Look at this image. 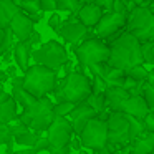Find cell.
Returning <instances> with one entry per match:
<instances>
[{"label": "cell", "instance_id": "6da1fadb", "mask_svg": "<svg viewBox=\"0 0 154 154\" xmlns=\"http://www.w3.org/2000/svg\"><path fill=\"white\" fill-rule=\"evenodd\" d=\"M109 47H111V57L108 60V63L111 66L128 71L133 66L146 63L143 55V42L137 37H134L131 32H124L116 40H111Z\"/></svg>", "mask_w": 154, "mask_h": 154}, {"label": "cell", "instance_id": "7a4b0ae2", "mask_svg": "<svg viewBox=\"0 0 154 154\" xmlns=\"http://www.w3.org/2000/svg\"><path fill=\"white\" fill-rule=\"evenodd\" d=\"M58 73L53 68H48L45 65L30 66L23 73V88L30 91L35 98H45L48 93L57 90Z\"/></svg>", "mask_w": 154, "mask_h": 154}, {"label": "cell", "instance_id": "3957f363", "mask_svg": "<svg viewBox=\"0 0 154 154\" xmlns=\"http://www.w3.org/2000/svg\"><path fill=\"white\" fill-rule=\"evenodd\" d=\"M55 118H57L55 104L45 96L38 98L33 104L23 108V113L18 116V119L23 124H27L32 131L40 133V131H48Z\"/></svg>", "mask_w": 154, "mask_h": 154}, {"label": "cell", "instance_id": "277c9868", "mask_svg": "<svg viewBox=\"0 0 154 154\" xmlns=\"http://www.w3.org/2000/svg\"><path fill=\"white\" fill-rule=\"evenodd\" d=\"M93 93V85H91L90 78L85 76L83 73L78 71H70L65 76L61 86L57 88V103L60 101H73V103H83L88 100V96Z\"/></svg>", "mask_w": 154, "mask_h": 154}, {"label": "cell", "instance_id": "5b68a950", "mask_svg": "<svg viewBox=\"0 0 154 154\" xmlns=\"http://www.w3.org/2000/svg\"><path fill=\"white\" fill-rule=\"evenodd\" d=\"M75 55L81 66H93V65L108 61L111 57V47L106 45L100 37H91L75 47Z\"/></svg>", "mask_w": 154, "mask_h": 154}, {"label": "cell", "instance_id": "8992f818", "mask_svg": "<svg viewBox=\"0 0 154 154\" xmlns=\"http://www.w3.org/2000/svg\"><path fill=\"white\" fill-rule=\"evenodd\" d=\"M128 32L137 37L141 42L154 38V14L146 5H137L128 17Z\"/></svg>", "mask_w": 154, "mask_h": 154}, {"label": "cell", "instance_id": "52a82bcc", "mask_svg": "<svg viewBox=\"0 0 154 154\" xmlns=\"http://www.w3.org/2000/svg\"><path fill=\"white\" fill-rule=\"evenodd\" d=\"M32 60L37 65H45V66L53 68V70L58 71L65 63H68V53L61 43L50 40L47 43H43L40 48L33 50Z\"/></svg>", "mask_w": 154, "mask_h": 154}, {"label": "cell", "instance_id": "ba28073f", "mask_svg": "<svg viewBox=\"0 0 154 154\" xmlns=\"http://www.w3.org/2000/svg\"><path fill=\"white\" fill-rule=\"evenodd\" d=\"M108 143L116 146H129L131 131L128 114L123 111H111L108 118Z\"/></svg>", "mask_w": 154, "mask_h": 154}, {"label": "cell", "instance_id": "9c48e42d", "mask_svg": "<svg viewBox=\"0 0 154 154\" xmlns=\"http://www.w3.org/2000/svg\"><path fill=\"white\" fill-rule=\"evenodd\" d=\"M81 144L86 149H101L108 144V121L101 118H93L90 123L85 126V129L80 134Z\"/></svg>", "mask_w": 154, "mask_h": 154}, {"label": "cell", "instance_id": "30bf717a", "mask_svg": "<svg viewBox=\"0 0 154 154\" xmlns=\"http://www.w3.org/2000/svg\"><path fill=\"white\" fill-rule=\"evenodd\" d=\"M47 137L50 141L51 146L55 147H61V146H70L71 139L76 133H75V128L71 124V121L66 116H57L51 123V126L47 131Z\"/></svg>", "mask_w": 154, "mask_h": 154}, {"label": "cell", "instance_id": "8fae6325", "mask_svg": "<svg viewBox=\"0 0 154 154\" xmlns=\"http://www.w3.org/2000/svg\"><path fill=\"white\" fill-rule=\"evenodd\" d=\"M126 25H128V15L108 12L101 17V20L94 27V35L100 38H111Z\"/></svg>", "mask_w": 154, "mask_h": 154}, {"label": "cell", "instance_id": "7c38bea8", "mask_svg": "<svg viewBox=\"0 0 154 154\" xmlns=\"http://www.w3.org/2000/svg\"><path fill=\"white\" fill-rule=\"evenodd\" d=\"M96 116H98V113L86 103V101L78 103L76 108L68 114V118H70L71 124H73V128H75V133H76L78 136H80L81 131L85 129V126H86V124L90 123L93 118H96Z\"/></svg>", "mask_w": 154, "mask_h": 154}, {"label": "cell", "instance_id": "4fadbf2b", "mask_svg": "<svg viewBox=\"0 0 154 154\" xmlns=\"http://www.w3.org/2000/svg\"><path fill=\"white\" fill-rule=\"evenodd\" d=\"M33 25H35V22L32 20V18L20 8V10H18V14L15 15L14 20H12L10 30H12V33H14L20 42H27L28 38H30V35L35 32Z\"/></svg>", "mask_w": 154, "mask_h": 154}, {"label": "cell", "instance_id": "5bb4252c", "mask_svg": "<svg viewBox=\"0 0 154 154\" xmlns=\"http://www.w3.org/2000/svg\"><path fill=\"white\" fill-rule=\"evenodd\" d=\"M86 32H88V27L81 22H68V23L61 25L58 33L61 35V38L65 42L71 43L73 47H78L86 38Z\"/></svg>", "mask_w": 154, "mask_h": 154}, {"label": "cell", "instance_id": "9a60e30c", "mask_svg": "<svg viewBox=\"0 0 154 154\" xmlns=\"http://www.w3.org/2000/svg\"><path fill=\"white\" fill-rule=\"evenodd\" d=\"M121 111L126 114H131L134 118H139L144 119L147 114L151 113V108L147 106L146 100H144L143 94H136V96H129L121 106Z\"/></svg>", "mask_w": 154, "mask_h": 154}, {"label": "cell", "instance_id": "2e32d148", "mask_svg": "<svg viewBox=\"0 0 154 154\" xmlns=\"http://www.w3.org/2000/svg\"><path fill=\"white\" fill-rule=\"evenodd\" d=\"M76 15H78V20L90 28V27H96L98 25V22L104 15V10L96 2H93V4H83V7L80 8V12Z\"/></svg>", "mask_w": 154, "mask_h": 154}, {"label": "cell", "instance_id": "e0dca14e", "mask_svg": "<svg viewBox=\"0 0 154 154\" xmlns=\"http://www.w3.org/2000/svg\"><path fill=\"white\" fill-rule=\"evenodd\" d=\"M104 94H106V104L111 111H121L123 103L131 96V93L123 86H108Z\"/></svg>", "mask_w": 154, "mask_h": 154}, {"label": "cell", "instance_id": "ac0fdd59", "mask_svg": "<svg viewBox=\"0 0 154 154\" xmlns=\"http://www.w3.org/2000/svg\"><path fill=\"white\" fill-rule=\"evenodd\" d=\"M14 119H17V101L14 96L0 90V121L10 123Z\"/></svg>", "mask_w": 154, "mask_h": 154}, {"label": "cell", "instance_id": "d6986e66", "mask_svg": "<svg viewBox=\"0 0 154 154\" xmlns=\"http://www.w3.org/2000/svg\"><path fill=\"white\" fill-rule=\"evenodd\" d=\"M32 43L30 42H20L18 40L14 47V57H15V61H17L18 68L22 71H27L30 68V58H32Z\"/></svg>", "mask_w": 154, "mask_h": 154}, {"label": "cell", "instance_id": "ffe728a7", "mask_svg": "<svg viewBox=\"0 0 154 154\" xmlns=\"http://www.w3.org/2000/svg\"><path fill=\"white\" fill-rule=\"evenodd\" d=\"M12 96L14 100L17 101L18 106L22 108H27L30 104H33L38 98H35L30 91H27L23 88V78H15L14 80V85H12Z\"/></svg>", "mask_w": 154, "mask_h": 154}, {"label": "cell", "instance_id": "44dd1931", "mask_svg": "<svg viewBox=\"0 0 154 154\" xmlns=\"http://www.w3.org/2000/svg\"><path fill=\"white\" fill-rule=\"evenodd\" d=\"M154 151V133H146L129 144V154H151Z\"/></svg>", "mask_w": 154, "mask_h": 154}, {"label": "cell", "instance_id": "7402d4cb", "mask_svg": "<svg viewBox=\"0 0 154 154\" xmlns=\"http://www.w3.org/2000/svg\"><path fill=\"white\" fill-rule=\"evenodd\" d=\"M18 10L20 7L14 0H0V28H10V23Z\"/></svg>", "mask_w": 154, "mask_h": 154}, {"label": "cell", "instance_id": "603a6c76", "mask_svg": "<svg viewBox=\"0 0 154 154\" xmlns=\"http://www.w3.org/2000/svg\"><path fill=\"white\" fill-rule=\"evenodd\" d=\"M20 8H22V10H23L33 22H38V20L42 18V14H40V12H43V10H42L40 2H38V0H23V2H22V5H20Z\"/></svg>", "mask_w": 154, "mask_h": 154}, {"label": "cell", "instance_id": "cb8c5ba5", "mask_svg": "<svg viewBox=\"0 0 154 154\" xmlns=\"http://www.w3.org/2000/svg\"><path fill=\"white\" fill-rule=\"evenodd\" d=\"M128 119H129V131H131V143L134 139H137L139 136H143L146 133V124H144V119H139V118H134L131 114H128Z\"/></svg>", "mask_w": 154, "mask_h": 154}, {"label": "cell", "instance_id": "d4e9b609", "mask_svg": "<svg viewBox=\"0 0 154 154\" xmlns=\"http://www.w3.org/2000/svg\"><path fill=\"white\" fill-rule=\"evenodd\" d=\"M86 103L93 108L96 113H103V111L108 109V104H106V94L104 93H91L88 96Z\"/></svg>", "mask_w": 154, "mask_h": 154}, {"label": "cell", "instance_id": "484cf974", "mask_svg": "<svg viewBox=\"0 0 154 154\" xmlns=\"http://www.w3.org/2000/svg\"><path fill=\"white\" fill-rule=\"evenodd\" d=\"M38 139H40V136H38L37 131L32 133V129H28L27 133H23V134L15 137V143H17L18 146H27V147H32V149H33V147L37 146Z\"/></svg>", "mask_w": 154, "mask_h": 154}, {"label": "cell", "instance_id": "4316f807", "mask_svg": "<svg viewBox=\"0 0 154 154\" xmlns=\"http://www.w3.org/2000/svg\"><path fill=\"white\" fill-rule=\"evenodd\" d=\"M81 7H83V2H80V0H58V10L78 14Z\"/></svg>", "mask_w": 154, "mask_h": 154}, {"label": "cell", "instance_id": "83f0119b", "mask_svg": "<svg viewBox=\"0 0 154 154\" xmlns=\"http://www.w3.org/2000/svg\"><path fill=\"white\" fill-rule=\"evenodd\" d=\"M126 75L131 76V78H134V80H137V81H147L149 71H147L143 65H137V66H133L131 70H128Z\"/></svg>", "mask_w": 154, "mask_h": 154}, {"label": "cell", "instance_id": "f1b7e54d", "mask_svg": "<svg viewBox=\"0 0 154 154\" xmlns=\"http://www.w3.org/2000/svg\"><path fill=\"white\" fill-rule=\"evenodd\" d=\"M75 108H76V103H73V101H60L55 104V113H57V116H68Z\"/></svg>", "mask_w": 154, "mask_h": 154}, {"label": "cell", "instance_id": "f546056e", "mask_svg": "<svg viewBox=\"0 0 154 154\" xmlns=\"http://www.w3.org/2000/svg\"><path fill=\"white\" fill-rule=\"evenodd\" d=\"M12 30L10 28H0V55L4 53L10 47V38H12Z\"/></svg>", "mask_w": 154, "mask_h": 154}, {"label": "cell", "instance_id": "4dcf8cb0", "mask_svg": "<svg viewBox=\"0 0 154 154\" xmlns=\"http://www.w3.org/2000/svg\"><path fill=\"white\" fill-rule=\"evenodd\" d=\"M143 96H144V100H146L147 106L151 108V111H154V86L151 83H147V81H146V85H144Z\"/></svg>", "mask_w": 154, "mask_h": 154}, {"label": "cell", "instance_id": "1f68e13d", "mask_svg": "<svg viewBox=\"0 0 154 154\" xmlns=\"http://www.w3.org/2000/svg\"><path fill=\"white\" fill-rule=\"evenodd\" d=\"M10 139H14V136H12L8 123H2L0 121V144H7Z\"/></svg>", "mask_w": 154, "mask_h": 154}, {"label": "cell", "instance_id": "d6a6232c", "mask_svg": "<svg viewBox=\"0 0 154 154\" xmlns=\"http://www.w3.org/2000/svg\"><path fill=\"white\" fill-rule=\"evenodd\" d=\"M91 85H93V93H104V91L108 90L106 81H104L101 76H93Z\"/></svg>", "mask_w": 154, "mask_h": 154}, {"label": "cell", "instance_id": "836d02e7", "mask_svg": "<svg viewBox=\"0 0 154 154\" xmlns=\"http://www.w3.org/2000/svg\"><path fill=\"white\" fill-rule=\"evenodd\" d=\"M126 76V70H121V68H111L109 73H108L106 78H103L104 81H111V80H121V78Z\"/></svg>", "mask_w": 154, "mask_h": 154}, {"label": "cell", "instance_id": "e575fe53", "mask_svg": "<svg viewBox=\"0 0 154 154\" xmlns=\"http://www.w3.org/2000/svg\"><path fill=\"white\" fill-rule=\"evenodd\" d=\"M43 12H57L58 10V0H38Z\"/></svg>", "mask_w": 154, "mask_h": 154}, {"label": "cell", "instance_id": "d590c367", "mask_svg": "<svg viewBox=\"0 0 154 154\" xmlns=\"http://www.w3.org/2000/svg\"><path fill=\"white\" fill-rule=\"evenodd\" d=\"M61 15L58 14V10L55 12V14H51V17L48 18V27L51 28V30H55V32H58L60 30V27H61Z\"/></svg>", "mask_w": 154, "mask_h": 154}, {"label": "cell", "instance_id": "8d00e7d4", "mask_svg": "<svg viewBox=\"0 0 154 154\" xmlns=\"http://www.w3.org/2000/svg\"><path fill=\"white\" fill-rule=\"evenodd\" d=\"M28 129H30V128H28L27 124H23L22 121H18V124H12V126H10V131H12V136H14V137H17V136H20V134L27 133Z\"/></svg>", "mask_w": 154, "mask_h": 154}, {"label": "cell", "instance_id": "74e56055", "mask_svg": "<svg viewBox=\"0 0 154 154\" xmlns=\"http://www.w3.org/2000/svg\"><path fill=\"white\" fill-rule=\"evenodd\" d=\"M50 141H48V137H40V139H38V143H37V146L33 147L35 151H37V152H42V151H48L50 149Z\"/></svg>", "mask_w": 154, "mask_h": 154}, {"label": "cell", "instance_id": "f35d334b", "mask_svg": "<svg viewBox=\"0 0 154 154\" xmlns=\"http://www.w3.org/2000/svg\"><path fill=\"white\" fill-rule=\"evenodd\" d=\"M113 12H116V14H123V15H128V7L126 4H124L123 0H114V7H113Z\"/></svg>", "mask_w": 154, "mask_h": 154}, {"label": "cell", "instance_id": "ab89813d", "mask_svg": "<svg viewBox=\"0 0 154 154\" xmlns=\"http://www.w3.org/2000/svg\"><path fill=\"white\" fill-rule=\"evenodd\" d=\"M47 152L48 154H70L71 152V146H61V147L50 146V149H48Z\"/></svg>", "mask_w": 154, "mask_h": 154}, {"label": "cell", "instance_id": "60d3db41", "mask_svg": "<svg viewBox=\"0 0 154 154\" xmlns=\"http://www.w3.org/2000/svg\"><path fill=\"white\" fill-rule=\"evenodd\" d=\"M96 4L104 10V14H108V12H113L114 0H96Z\"/></svg>", "mask_w": 154, "mask_h": 154}, {"label": "cell", "instance_id": "b9f144b4", "mask_svg": "<svg viewBox=\"0 0 154 154\" xmlns=\"http://www.w3.org/2000/svg\"><path fill=\"white\" fill-rule=\"evenodd\" d=\"M116 147H118L116 144H109V143H108L104 147H101V149H96L93 154H113L114 151H118Z\"/></svg>", "mask_w": 154, "mask_h": 154}, {"label": "cell", "instance_id": "7bdbcfd3", "mask_svg": "<svg viewBox=\"0 0 154 154\" xmlns=\"http://www.w3.org/2000/svg\"><path fill=\"white\" fill-rule=\"evenodd\" d=\"M144 124H146V129L149 133H154V111H151L146 118H144Z\"/></svg>", "mask_w": 154, "mask_h": 154}, {"label": "cell", "instance_id": "ee69618b", "mask_svg": "<svg viewBox=\"0 0 154 154\" xmlns=\"http://www.w3.org/2000/svg\"><path fill=\"white\" fill-rule=\"evenodd\" d=\"M42 40V37H40V33H37V32H33V33L30 35V38H28L27 42H30L32 45H35V43H38V42Z\"/></svg>", "mask_w": 154, "mask_h": 154}, {"label": "cell", "instance_id": "f6af8a7d", "mask_svg": "<svg viewBox=\"0 0 154 154\" xmlns=\"http://www.w3.org/2000/svg\"><path fill=\"white\" fill-rule=\"evenodd\" d=\"M71 149H75V151H80V147L83 146V144H81V139H80V136H78V139H71Z\"/></svg>", "mask_w": 154, "mask_h": 154}, {"label": "cell", "instance_id": "bcb514c9", "mask_svg": "<svg viewBox=\"0 0 154 154\" xmlns=\"http://www.w3.org/2000/svg\"><path fill=\"white\" fill-rule=\"evenodd\" d=\"M14 154H38L35 149H32V147H27V149H20V151H15Z\"/></svg>", "mask_w": 154, "mask_h": 154}, {"label": "cell", "instance_id": "7dc6e473", "mask_svg": "<svg viewBox=\"0 0 154 154\" xmlns=\"http://www.w3.org/2000/svg\"><path fill=\"white\" fill-rule=\"evenodd\" d=\"M146 63H151L154 66V47L151 48V51H149V57L146 58Z\"/></svg>", "mask_w": 154, "mask_h": 154}, {"label": "cell", "instance_id": "c3c4849f", "mask_svg": "<svg viewBox=\"0 0 154 154\" xmlns=\"http://www.w3.org/2000/svg\"><path fill=\"white\" fill-rule=\"evenodd\" d=\"M113 154H129V146H128V149H124V151H114Z\"/></svg>", "mask_w": 154, "mask_h": 154}, {"label": "cell", "instance_id": "681fc988", "mask_svg": "<svg viewBox=\"0 0 154 154\" xmlns=\"http://www.w3.org/2000/svg\"><path fill=\"white\" fill-rule=\"evenodd\" d=\"M133 2L136 5H144V2H146V0H133Z\"/></svg>", "mask_w": 154, "mask_h": 154}, {"label": "cell", "instance_id": "f907efd6", "mask_svg": "<svg viewBox=\"0 0 154 154\" xmlns=\"http://www.w3.org/2000/svg\"><path fill=\"white\" fill-rule=\"evenodd\" d=\"M80 2H83V4H93V2H96V0H80Z\"/></svg>", "mask_w": 154, "mask_h": 154}, {"label": "cell", "instance_id": "816d5d0a", "mask_svg": "<svg viewBox=\"0 0 154 154\" xmlns=\"http://www.w3.org/2000/svg\"><path fill=\"white\" fill-rule=\"evenodd\" d=\"M14 2H15V4L18 5V7H20V5H22V2H23V0H14Z\"/></svg>", "mask_w": 154, "mask_h": 154}, {"label": "cell", "instance_id": "f5cc1de1", "mask_svg": "<svg viewBox=\"0 0 154 154\" xmlns=\"http://www.w3.org/2000/svg\"><path fill=\"white\" fill-rule=\"evenodd\" d=\"M151 154H154V151H152V152H151Z\"/></svg>", "mask_w": 154, "mask_h": 154}]
</instances>
